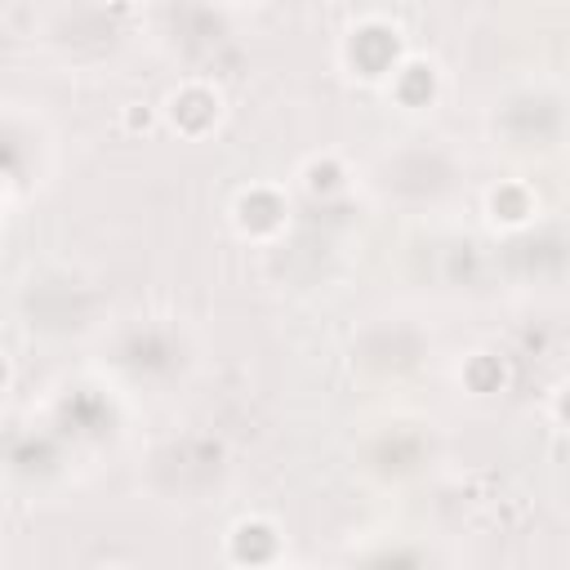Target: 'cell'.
I'll use <instances>...</instances> for the list:
<instances>
[{"mask_svg": "<svg viewBox=\"0 0 570 570\" xmlns=\"http://www.w3.org/2000/svg\"><path fill=\"white\" fill-rule=\"evenodd\" d=\"M491 214H495V223L517 227V223H526L535 214V201H530V192L521 183H499L491 192Z\"/></svg>", "mask_w": 570, "mask_h": 570, "instance_id": "5", "label": "cell"}, {"mask_svg": "<svg viewBox=\"0 0 570 570\" xmlns=\"http://www.w3.org/2000/svg\"><path fill=\"white\" fill-rule=\"evenodd\" d=\"M121 126H126L130 135H152V130H157V107H152V103H130V107L121 111Z\"/></svg>", "mask_w": 570, "mask_h": 570, "instance_id": "8", "label": "cell"}, {"mask_svg": "<svg viewBox=\"0 0 570 570\" xmlns=\"http://www.w3.org/2000/svg\"><path fill=\"white\" fill-rule=\"evenodd\" d=\"M464 379H469L473 392H495V388H504V362H495L491 353H477L464 366Z\"/></svg>", "mask_w": 570, "mask_h": 570, "instance_id": "7", "label": "cell"}, {"mask_svg": "<svg viewBox=\"0 0 570 570\" xmlns=\"http://www.w3.org/2000/svg\"><path fill=\"white\" fill-rule=\"evenodd\" d=\"M233 557L241 566H264L277 557V530L268 521H241L233 530Z\"/></svg>", "mask_w": 570, "mask_h": 570, "instance_id": "2", "label": "cell"}, {"mask_svg": "<svg viewBox=\"0 0 570 570\" xmlns=\"http://www.w3.org/2000/svg\"><path fill=\"white\" fill-rule=\"evenodd\" d=\"M344 179H348V170L338 165L334 157H312V161L303 165V187H308L312 196H334V192H344Z\"/></svg>", "mask_w": 570, "mask_h": 570, "instance_id": "6", "label": "cell"}, {"mask_svg": "<svg viewBox=\"0 0 570 570\" xmlns=\"http://www.w3.org/2000/svg\"><path fill=\"white\" fill-rule=\"evenodd\" d=\"M170 121H174V130H183V135H205V130L218 121V98H214L205 85H183V89L170 98Z\"/></svg>", "mask_w": 570, "mask_h": 570, "instance_id": "1", "label": "cell"}, {"mask_svg": "<svg viewBox=\"0 0 570 570\" xmlns=\"http://www.w3.org/2000/svg\"><path fill=\"white\" fill-rule=\"evenodd\" d=\"M557 415H561V419H566V423H570V388H566V392H561V397H557Z\"/></svg>", "mask_w": 570, "mask_h": 570, "instance_id": "9", "label": "cell"}, {"mask_svg": "<svg viewBox=\"0 0 570 570\" xmlns=\"http://www.w3.org/2000/svg\"><path fill=\"white\" fill-rule=\"evenodd\" d=\"M237 214H241V227L246 233H255V237H264V233H277L281 227V201L272 196V192H250V196H241V205H237Z\"/></svg>", "mask_w": 570, "mask_h": 570, "instance_id": "3", "label": "cell"}, {"mask_svg": "<svg viewBox=\"0 0 570 570\" xmlns=\"http://www.w3.org/2000/svg\"><path fill=\"white\" fill-rule=\"evenodd\" d=\"M397 98L406 103V107H423V103H432V94H437V67L432 63H406L401 72H397Z\"/></svg>", "mask_w": 570, "mask_h": 570, "instance_id": "4", "label": "cell"}]
</instances>
